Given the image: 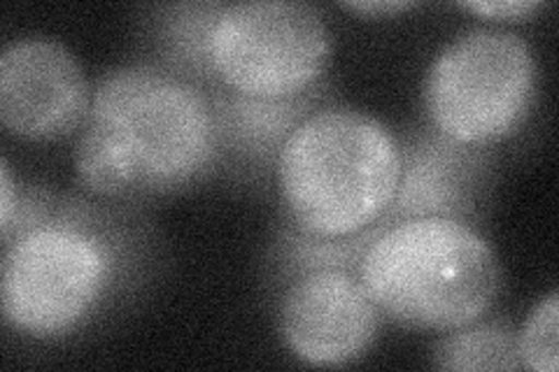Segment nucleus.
Masks as SVG:
<instances>
[{"label":"nucleus","mask_w":559,"mask_h":372,"mask_svg":"<svg viewBox=\"0 0 559 372\" xmlns=\"http://www.w3.org/2000/svg\"><path fill=\"white\" fill-rule=\"evenodd\" d=\"M222 156L205 88L170 68L131 63L96 84L75 170L94 196L140 201L199 184Z\"/></svg>","instance_id":"obj_1"},{"label":"nucleus","mask_w":559,"mask_h":372,"mask_svg":"<svg viewBox=\"0 0 559 372\" xmlns=\"http://www.w3.org/2000/svg\"><path fill=\"white\" fill-rule=\"evenodd\" d=\"M275 177L299 233L347 240L388 221L401 180V145L373 115L324 105L285 140Z\"/></svg>","instance_id":"obj_2"},{"label":"nucleus","mask_w":559,"mask_h":372,"mask_svg":"<svg viewBox=\"0 0 559 372\" xmlns=\"http://www.w3.org/2000/svg\"><path fill=\"white\" fill-rule=\"evenodd\" d=\"M357 277L382 316L433 333L480 322L501 291L492 244L471 224L448 217L382 224L364 247Z\"/></svg>","instance_id":"obj_3"},{"label":"nucleus","mask_w":559,"mask_h":372,"mask_svg":"<svg viewBox=\"0 0 559 372\" xmlns=\"http://www.w3.org/2000/svg\"><path fill=\"white\" fill-rule=\"evenodd\" d=\"M121 273L115 236L82 215H51L5 240L3 319L35 340H57L80 331L112 296Z\"/></svg>","instance_id":"obj_4"},{"label":"nucleus","mask_w":559,"mask_h":372,"mask_svg":"<svg viewBox=\"0 0 559 372\" xmlns=\"http://www.w3.org/2000/svg\"><path fill=\"white\" fill-rule=\"evenodd\" d=\"M205 84L250 98L312 94L331 59L324 16L306 3L215 5L205 28Z\"/></svg>","instance_id":"obj_5"},{"label":"nucleus","mask_w":559,"mask_h":372,"mask_svg":"<svg viewBox=\"0 0 559 372\" xmlns=\"http://www.w3.org/2000/svg\"><path fill=\"white\" fill-rule=\"evenodd\" d=\"M536 94V61L522 35L474 28L439 51L425 80L433 131L468 147L511 137Z\"/></svg>","instance_id":"obj_6"},{"label":"nucleus","mask_w":559,"mask_h":372,"mask_svg":"<svg viewBox=\"0 0 559 372\" xmlns=\"http://www.w3.org/2000/svg\"><path fill=\"white\" fill-rule=\"evenodd\" d=\"M280 335L296 359L338 368L361 359L378 338L382 314L353 268H314L287 279Z\"/></svg>","instance_id":"obj_7"},{"label":"nucleus","mask_w":559,"mask_h":372,"mask_svg":"<svg viewBox=\"0 0 559 372\" xmlns=\"http://www.w3.org/2000/svg\"><path fill=\"white\" fill-rule=\"evenodd\" d=\"M92 92L75 55L49 38L12 40L0 55V121L28 143L82 129Z\"/></svg>","instance_id":"obj_8"},{"label":"nucleus","mask_w":559,"mask_h":372,"mask_svg":"<svg viewBox=\"0 0 559 372\" xmlns=\"http://www.w3.org/2000/svg\"><path fill=\"white\" fill-rule=\"evenodd\" d=\"M480 149L485 147L460 145L436 131L401 147V180L388 221L413 217L466 221L485 170Z\"/></svg>","instance_id":"obj_9"},{"label":"nucleus","mask_w":559,"mask_h":372,"mask_svg":"<svg viewBox=\"0 0 559 372\" xmlns=\"http://www.w3.org/2000/svg\"><path fill=\"white\" fill-rule=\"evenodd\" d=\"M213 105L222 154L231 152L245 164L271 166L292 131L314 110V94L299 98H250L215 92Z\"/></svg>","instance_id":"obj_10"},{"label":"nucleus","mask_w":559,"mask_h":372,"mask_svg":"<svg viewBox=\"0 0 559 372\" xmlns=\"http://www.w3.org/2000/svg\"><path fill=\"white\" fill-rule=\"evenodd\" d=\"M433 361L441 370L485 372V370H522L518 333L503 322L471 324L436 345Z\"/></svg>","instance_id":"obj_11"},{"label":"nucleus","mask_w":559,"mask_h":372,"mask_svg":"<svg viewBox=\"0 0 559 372\" xmlns=\"http://www.w3.org/2000/svg\"><path fill=\"white\" fill-rule=\"evenodd\" d=\"M559 293L550 291L530 312L527 322L518 333V349L522 365L534 372L559 370Z\"/></svg>","instance_id":"obj_12"},{"label":"nucleus","mask_w":559,"mask_h":372,"mask_svg":"<svg viewBox=\"0 0 559 372\" xmlns=\"http://www.w3.org/2000/svg\"><path fill=\"white\" fill-rule=\"evenodd\" d=\"M464 12H471L483 20L520 22L540 10L538 0H476V3H460Z\"/></svg>","instance_id":"obj_13"},{"label":"nucleus","mask_w":559,"mask_h":372,"mask_svg":"<svg viewBox=\"0 0 559 372\" xmlns=\"http://www.w3.org/2000/svg\"><path fill=\"white\" fill-rule=\"evenodd\" d=\"M0 193H3V196H0V230H3V240H8L12 233L14 219L20 215L22 207L20 189H16L8 158L0 161Z\"/></svg>","instance_id":"obj_14"},{"label":"nucleus","mask_w":559,"mask_h":372,"mask_svg":"<svg viewBox=\"0 0 559 372\" xmlns=\"http://www.w3.org/2000/svg\"><path fill=\"white\" fill-rule=\"evenodd\" d=\"M341 8L366 16H388L396 12H406L415 8V3H404V0H364V3H359V0H355V3H341Z\"/></svg>","instance_id":"obj_15"}]
</instances>
